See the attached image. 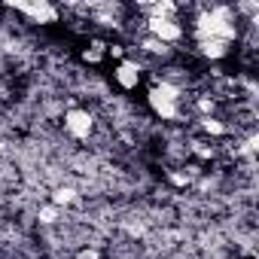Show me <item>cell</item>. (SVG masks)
Segmentation results:
<instances>
[{"instance_id": "1", "label": "cell", "mask_w": 259, "mask_h": 259, "mask_svg": "<svg viewBox=\"0 0 259 259\" xmlns=\"http://www.w3.org/2000/svg\"><path fill=\"white\" fill-rule=\"evenodd\" d=\"M183 98H186V92H180V89H174V85H168V82H153L150 85V92H147V104H150V110L162 119V122H177V119H183Z\"/></svg>"}, {"instance_id": "2", "label": "cell", "mask_w": 259, "mask_h": 259, "mask_svg": "<svg viewBox=\"0 0 259 259\" xmlns=\"http://www.w3.org/2000/svg\"><path fill=\"white\" fill-rule=\"evenodd\" d=\"M144 34L174 49L183 40L186 31H183V25H180L177 16H150V19H144Z\"/></svg>"}, {"instance_id": "3", "label": "cell", "mask_w": 259, "mask_h": 259, "mask_svg": "<svg viewBox=\"0 0 259 259\" xmlns=\"http://www.w3.org/2000/svg\"><path fill=\"white\" fill-rule=\"evenodd\" d=\"M95 113L85 110V107H67L64 116H61V128H64V135L73 138V141H89L95 135Z\"/></svg>"}, {"instance_id": "4", "label": "cell", "mask_w": 259, "mask_h": 259, "mask_svg": "<svg viewBox=\"0 0 259 259\" xmlns=\"http://www.w3.org/2000/svg\"><path fill=\"white\" fill-rule=\"evenodd\" d=\"M13 13L31 19V25H58L61 22V10L49 0H40V4H10Z\"/></svg>"}, {"instance_id": "5", "label": "cell", "mask_w": 259, "mask_h": 259, "mask_svg": "<svg viewBox=\"0 0 259 259\" xmlns=\"http://www.w3.org/2000/svg\"><path fill=\"white\" fill-rule=\"evenodd\" d=\"M113 82L122 89V92H135L141 82H144V64L138 58H122L116 67H113Z\"/></svg>"}, {"instance_id": "6", "label": "cell", "mask_w": 259, "mask_h": 259, "mask_svg": "<svg viewBox=\"0 0 259 259\" xmlns=\"http://www.w3.org/2000/svg\"><path fill=\"white\" fill-rule=\"evenodd\" d=\"M46 201H49V204H55V207H61V210H67V207L79 204V201H82V195H79V189H76V186H70V183H58V186H52V189H49Z\"/></svg>"}, {"instance_id": "7", "label": "cell", "mask_w": 259, "mask_h": 259, "mask_svg": "<svg viewBox=\"0 0 259 259\" xmlns=\"http://www.w3.org/2000/svg\"><path fill=\"white\" fill-rule=\"evenodd\" d=\"M198 46V55L201 58H207V61H223V58H229V52H232V46L229 43H223V40H217V37H204V40H195Z\"/></svg>"}, {"instance_id": "8", "label": "cell", "mask_w": 259, "mask_h": 259, "mask_svg": "<svg viewBox=\"0 0 259 259\" xmlns=\"http://www.w3.org/2000/svg\"><path fill=\"white\" fill-rule=\"evenodd\" d=\"M198 132L213 141V138H229L232 128H229V122L220 119V116H198Z\"/></svg>"}, {"instance_id": "9", "label": "cell", "mask_w": 259, "mask_h": 259, "mask_svg": "<svg viewBox=\"0 0 259 259\" xmlns=\"http://www.w3.org/2000/svg\"><path fill=\"white\" fill-rule=\"evenodd\" d=\"M141 52H144V55H153V58H162V61H171V58H174V49H171V46H165V43H159V40H153V37H147V34H144V40H141Z\"/></svg>"}, {"instance_id": "10", "label": "cell", "mask_w": 259, "mask_h": 259, "mask_svg": "<svg viewBox=\"0 0 259 259\" xmlns=\"http://www.w3.org/2000/svg\"><path fill=\"white\" fill-rule=\"evenodd\" d=\"M64 213H67V210H61V207H55V204H49V201H43V204L37 207V220H40V226H58Z\"/></svg>"}, {"instance_id": "11", "label": "cell", "mask_w": 259, "mask_h": 259, "mask_svg": "<svg viewBox=\"0 0 259 259\" xmlns=\"http://www.w3.org/2000/svg\"><path fill=\"white\" fill-rule=\"evenodd\" d=\"M168 183H174V186H180V189H189V186H192V180L183 174V168H174V171H168Z\"/></svg>"}, {"instance_id": "12", "label": "cell", "mask_w": 259, "mask_h": 259, "mask_svg": "<svg viewBox=\"0 0 259 259\" xmlns=\"http://www.w3.org/2000/svg\"><path fill=\"white\" fill-rule=\"evenodd\" d=\"M73 259H104V253H101V247H89V244H82L79 250H73Z\"/></svg>"}]
</instances>
